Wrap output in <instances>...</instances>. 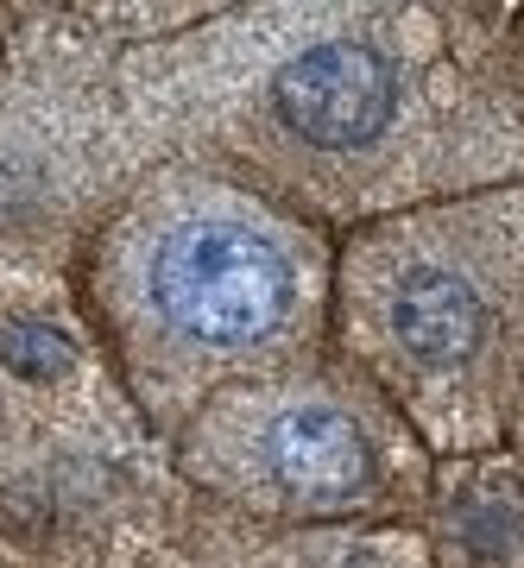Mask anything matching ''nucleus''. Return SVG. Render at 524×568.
Listing matches in <instances>:
<instances>
[{"instance_id": "f257e3e1", "label": "nucleus", "mask_w": 524, "mask_h": 568, "mask_svg": "<svg viewBox=\"0 0 524 568\" xmlns=\"http://www.w3.org/2000/svg\"><path fill=\"white\" fill-rule=\"evenodd\" d=\"M183 164L316 227L524 178V44L436 7H253L127 63Z\"/></svg>"}, {"instance_id": "f03ea898", "label": "nucleus", "mask_w": 524, "mask_h": 568, "mask_svg": "<svg viewBox=\"0 0 524 568\" xmlns=\"http://www.w3.org/2000/svg\"><path fill=\"white\" fill-rule=\"evenodd\" d=\"M329 297V227L183 159L145 171L89 246V316L159 436L215 392L323 361Z\"/></svg>"}, {"instance_id": "7ed1b4c3", "label": "nucleus", "mask_w": 524, "mask_h": 568, "mask_svg": "<svg viewBox=\"0 0 524 568\" xmlns=\"http://www.w3.org/2000/svg\"><path fill=\"white\" fill-rule=\"evenodd\" d=\"M329 342L430 455H500L524 405V178L347 227Z\"/></svg>"}, {"instance_id": "20e7f679", "label": "nucleus", "mask_w": 524, "mask_h": 568, "mask_svg": "<svg viewBox=\"0 0 524 568\" xmlns=\"http://www.w3.org/2000/svg\"><path fill=\"white\" fill-rule=\"evenodd\" d=\"M171 443L183 480L272 525L399 518L436 480V455L399 410L329 354L215 392Z\"/></svg>"}, {"instance_id": "39448f33", "label": "nucleus", "mask_w": 524, "mask_h": 568, "mask_svg": "<svg viewBox=\"0 0 524 568\" xmlns=\"http://www.w3.org/2000/svg\"><path fill=\"white\" fill-rule=\"evenodd\" d=\"M443 530L467 568H524V462L518 455H467L449 462Z\"/></svg>"}, {"instance_id": "423d86ee", "label": "nucleus", "mask_w": 524, "mask_h": 568, "mask_svg": "<svg viewBox=\"0 0 524 568\" xmlns=\"http://www.w3.org/2000/svg\"><path fill=\"white\" fill-rule=\"evenodd\" d=\"M512 455L524 462V405H518V417H512Z\"/></svg>"}, {"instance_id": "0eeeda50", "label": "nucleus", "mask_w": 524, "mask_h": 568, "mask_svg": "<svg viewBox=\"0 0 524 568\" xmlns=\"http://www.w3.org/2000/svg\"><path fill=\"white\" fill-rule=\"evenodd\" d=\"M518 44H524V26H518Z\"/></svg>"}]
</instances>
